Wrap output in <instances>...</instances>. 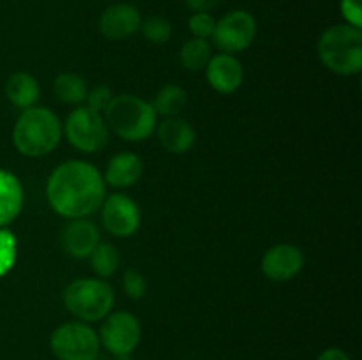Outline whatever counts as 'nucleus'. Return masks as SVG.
<instances>
[{
    "mask_svg": "<svg viewBox=\"0 0 362 360\" xmlns=\"http://www.w3.org/2000/svg\"><path fill=\"white\" fill-rule=\"evenodd\" d=\"M46 198L53 210L66 219H83L101 208L106 184L94 164L71 159L57 166L46 182Z\"/></svg>",
    "mask_w": 362,
    "mask_h": 360,
    "instance_id": "1",
    "label": "nucleus"
},
{
    "mask_svg": "<svg viewBox=\"0 0 362 360\" xmlns=\"http://www.w3.org/2000/svg\"><path fill=\"white\" fill-rule=\"evenodd\" d=\"M64 124L59 115L45 106L21 109L13 127L14 148L25 157H45L59 147Z\"/></svg>",
    "mask_w": 362,
    "mask_h": 360,
    "instance_id": "2",
    "label": "nucleus"
},
{
    "mask_svg": "<svg viewBox=\"0 0 362 360\" xmlns=\"http://www.w3.org/2000/svg\"><path fill=\"white\" fill-rule=\"evenodd\" d=\"M108 131L126 141H144L158 126V115L148 101L133 94L113 95L103 112Z\"/></svg>",
    "mask_w": 362,
    "mask_h": 360,
    "instance_id": "3",
    "label": "nucleus"
},
{
    "mask_svg": "<svg viewBox=\"0 0 362 360\" xmlns=\"http://www.w3.org/2000/svg\"><path fill=\"white\" fill-rule=\"evenodd\" d=\"M322 64L339 76H354L362 71V30L339 23L329 27L317 44Z\"/></svg>",
    "mask_w": 362,
    "mask_h": 360,
    "instance_id": "4",
    "label": "nucleus"
},
{
    "mask_svg": "<svg viewBox=\"0 0 362 360\" xmlns=\"http://www.w3.org/2000/svg\"><path fill=\"white\" fill-rule=\"evenodd\" d=\"M64 304L78 321H103L115 306V292L105 279H74L64 289Z\"/></svg>",
    "mask_w": 362,
    "mask_h": 360,
    "instance_id": "5",
    "label": "nucleus"
},
{
    "mask_svg": "<svg viewBox=\"0 0 362 360\" xmlns=\"http://www.w3.org/2000/svg\"><path fill=\"white\" fill-rule=\"evenodd\" d=\"M49 348L59 360H95L99 355V335L85 321H66L53 330Z\"/></svg>",
    "mask_w": 362,
    "mask_h": 360,
    "instance_id": "6",
    "label": "nucleus"
},
{
    "mask_svg": "<svg viewBox=\"0 0 362 360\" xmlns=\"http://www.w3.org/2000/svg\"><path fill=\"white\" fill-rule=\"evenodd\" d=\"M64 133L67 141L83 154H95L108 145L110 131L103 113L94 112L83 104L76 106L67 115Z\"/></svg>",
    "mask_w": 362,
    "mask_h": 360,
    "instance_id": "7",
    "label": "nucleus"
},
{
    "mask_svg": "<svg viewBox=\"0 0 362 360\" xmlns=\"http://www.w3.org/2000/svg\"><path fill=\"white\" fill-rule=\"evenodd\" d=\"M257 20L244 9H233L226 13L221 20H216L212 42L221 53L235 55L253 44L257 37Z\"/></svg>",
    "mask_w": 362,
    "mask_h": 360,
    "instance_id": "8",
    "label": "nucleus"
},
{
    "mask_svg": "<svg viewBox=\"0 0 362 360\" xmlns=\"http://www.w3.org/2000/svg\"><path fill=\"white\" fill-rule=\"evenodd\" d=\"M99 342L108 353L115 356L131 355L141 339V325L134 314L127 311L110 313L103 320L99 330Z\"/></svg>",
    "mask_w": 362,
    "mask_h": 360,
    "instance_id": "9",
    "label": "nucleus"
},
{
    "mask_svg": "<svg viewBox=\"0 0 362 360\" xmlns=\"http://www.w3.org/2000/svg\"><path fill=\"white\" fill-rule=\"evenodd\" d=\"M101 221L106 232L113 236H131L140 228V207L131 196L113 193L105 198L101 205Z\"/></svg>",
    "mask_w": 362,
    "mask_h": 360,
    "instance_id": "10",
    "label": "nucleus"
},
{
    "mask_svg": "<svg viewBox=\"0 0 362 360\" xmlns=\"http://www.w3.org/2000/svg\"><path fill=\"white\" fill-rule=\"evenodd\" d=\"M304 267V253L292 244H276L262 258V272L274 282L292 281Z\"/></svg>",
    "mask_w": 362,
    "mask_h": 360,
    "instance_id": "11",
    "label": "nucleus"
},
{
    "mask_svg": "<svg viewBox=\"0 0 362 360\" xmlns=\"http://www.w3.org/2000/svg\"><path fill=\"white\" fill-rule=\"evenodd\" d=\"M141 14L129 2H117L106 7L98 21L99 32L112 41H124L140 30Z\"/></svg>",
    "mask_w": 362,
    "mask_h": 360,
    "instance_id": "12",
    "label": "nucleus"
},
{
    "mask_svg": "<svg viewBox=\"0 0 362 360\" xmlns=\"http://www.w3.org/2000/svg\"><path fill=\"white\" fill-rule=\"evenodd\" d=\"M207 81L219 94H233L244 81V69L235 55L218 53L212 55L205 67Z\"/></svg>",
    "mask_w": 362,
    "mask_h": 360,
    "instance_id": "13",
    "label": "nucleus"
},
{
    "mask_svg": "<svg viewBox=\"0 0 362 360\" xmlns=\"http://www.w3.org/2000/svg\"><path fill=\"white\" fill-rule=\"evenodd\" d=\"M101 242V233L98 226L87 217L71 219L62 229V247L69 256L88 258L95 246Z\"/></svg>",
    "mask_w": 362,
    "mask_h": 360,
    "instance_id": "14",
    "label": "nucleus"
},
{
    "mask_svg": "<svg viewBox=\"0 0 362 360\" xmlns=\"http://www.w3.org/2000/svg\"><path fill=\"white\" fill-rule=\"evenodd\" d=\"M159 143L170 154H186L197 141V133L187 120L180 116H168L156 126Z\"/></svg>",
    "mask_w": 362,
    "mask_h": 360,
    "instance_id": "15",
    "label": "nucleus"
},
{
    "mask_svg": "<svg viewBox=\"0 0 362 360\" xmlns=\"http://www.w3.org/2000/svg\"><path fill=\"white\" fill-rule=\"evenodd\" d=\"M144 173V162L133 152H120L113 155L105 169V184L115 189H127L138 184Z\"/></svg>",
    "mask_w": 362,
    "mask_h": 360,
    "instance_id": "16",
    "label": "nucleus"
},
{
    "mask_svg": "<svg viewBox=\"0 0 362 360\" xmlns=\"http://www.w3.org/2000/svg\"><path fill=\"white\" fill-rule=\"evenodd\" d=\"M23 186L14 173L0 169V228H7L23 210Z\"/></svg>",
    "mask_w": 362,
    "mask_h": 360,
    "instance_id": "17",
    "label": "nucleus"
},
{
    "mask_svg": "<svg viewBox=\"0 0 362 360\" xmlns=\"http://www.w3.org/2000/svg\"><path fill=\"white\" fill-rule=\"evenodd\" d=\"M39 92L41 88H39L37 80L30 73L18 71V73L11 74L6 81V97L14 108L27 109L30 106H35Z\"/></svg>",
    "mask_w": 362,
    "mask_h": 360,
    "instance_id": "18",
    "label": "nucleus"
},
{
    "mask_svg": "<svg viewBox=\"0 0 362 360\" xmlns=\"http://www.w3.org/2000/svg\"><path fill=\"white\" fill-rule=\"evenodd\" d=\"M53 92L57 99L64 104L81 106L87 99L88 87L87 81L74 73H62L53 81Z\"/></svg>",
    "mask_w": 362,
    "mask_h": 360,
    "instance_id": "19",
    "label": "nucleus"
},
{
    "mask_svg": "<svg viewBox=\"0 0 362 360\" xmlns=\"http://www.w3.org/2000/svg\"><path fill=\"white\" fill-rule=\"evenodd\" d=\"M158 116H179L187 104V92L179 85H165L158 90L154 101L151 102Z\"/></svg>",
    "mask_w": 362,
    "mask_h": 360,
    "instance_id": "20",
    "label": "nucleus"
},
{
    "mask_svg": "<svg viewBox=\"0 0 362 360\" xmlns=\"http://www.w3.org/2000/svg\"><path fill=\"white\" fill-rule=\"evenodd\" d=\"M212 59V48L207 39H187L182 44L179 53V60L184 69L202 71L207 67L209 60Z\"/></svg>",
    "mask_w": 362,
    "mask_h": 360,
    "instance_id": "21",
    "label": "nucleus"
},
{
    "mask_svg": "<svg viewBox=\"0 0 362 360\" xmlns=\"http://www.w3.org/2000/svg\"><path fill=\"white\" fill-rule=\"evenodd\" d=\"M90 267L95 274L101 279H108L119 270L120 267V254L113 244L108 242H99L95 249L92 251L90 256Z\"/></svg>",
    "mask_w": 362,
    "mask_h": 360,
    "instance_id": "22",
    "label": "nucleus"
},
{
    "mask_svg": "<svg viewBox=\"0 0 362 360\" xmlns=\"http://www.w3.org/2000/svg\"><path fill=\"white\" fill-rule=\"evenodd\" d=\"M18 239L9 228H0V279L16 265Z\"/></svg>",
    "mask_w": 362,
    "mask_h": 360,
    "instance_id": "23",
    "label": "nucleus"
},
{
    "mask_svg": "<svg viewBox=\"0 0 362 360\" xmlns=\"http://www.w3.org/2000/svg\"><path fill=\"white\" fill-rule=\"evenodd\" d=\"M140 30L147 41L154 44H165L172 39V25L168 20L161 16H151L147 20H141Z\"/></svg>",
    "mask_w": 362,
    "mask_h": 360,
    "instance_id": "24",
    "label": "nucleus"
},
{
    "mask_svg": "<svg viewBox=\"0 0 362 360\" xmlns=\"http://www.w3.org/2000/svg\"><path fill=\"white\" fill-rule=\"evenodd\" d=\"M187 27L193 37L209 39L212 37L216 28V18L211 13H191L187 20Z\"/></svg>",
    "mask_w": 362,
    "mask_h": 360,
    "instance_id": "25",
    "label": "nucleus"
},
{
    "mask_svg": "<svg viewBox=\"0 0 362 360\" xmlns=\"http://www.w3.org/2000/svg\"><path fill=\"white\" fill-rule=\"evenodd\" d=\"M122 286L126 295L131 300H140L144 299L145 293H147V281H145V275L141 272L129 268V270L124 272L122 277Z\"/></svg>",
    "mask_w": 362,
    "mask_h": 360,
    "instance_id": "26",
    "label": "nucleus"
},
{
    "mask_svg": "<svg viewBox=\"0 0 362 360\" xmlns=\"http://www.w3.org/2000/svg\"><path fill=\"white\" fill-rule=\"evenodd\" d=\"M113 99V92L112 88L106 87V85H98V87H94L92 90H88L87 94V99H85V102L90 109H94V112L98 113H103L106 109V106L110 104V101Z\"/></svg>",
    "mask_w": 362,
    "mask_h": 360,
    "instance_id": "27",
    "label": "nucleus"
},
{
    "mask_svg": "<svg viewBox=\"0 0 362 360\" xmlns=\"http://www.w3.org/2000/svg\"><path fill=\"white\" fill-rule=\"evenodd\" d=\"M339 11L346 25L362 28V0H339Z\"/></svg>",
    "mask_w": 362,
    "mask_h": 360,
    "instance_id": "28",
    "label": "nucleus"
},
{
    "mask_svg": "<svg viewBox=\"0 0 362 360\" xmlns=\"http://www.w3.org/2000/svg\"><path fill=\"white\" fill-rule=\"evenodd\" d=\"M184 2L191 13H211L218 7L219 0H184Z\"/></svg>",
    "mask_w": 362,
    "mask_h": 360,
    "instance_id": "29",
    "label": "nucleus"
},
{
    "mask_svg": "<svg viewBox=\"0 0 362 360\" xmlns=\"http://www.w3.org/2000/svg\"><path fill=\"white\" fill-rule=\"evenodd\" d=\"M318 360H350V356L346 355L343 349L329 348V349H325V352L320 353Z\"/></svg>",
    "mask_w": 362,
    "mask_h": 360,
    "instance_id": "30",
    "label": "nucleus"
}]
</instances>
